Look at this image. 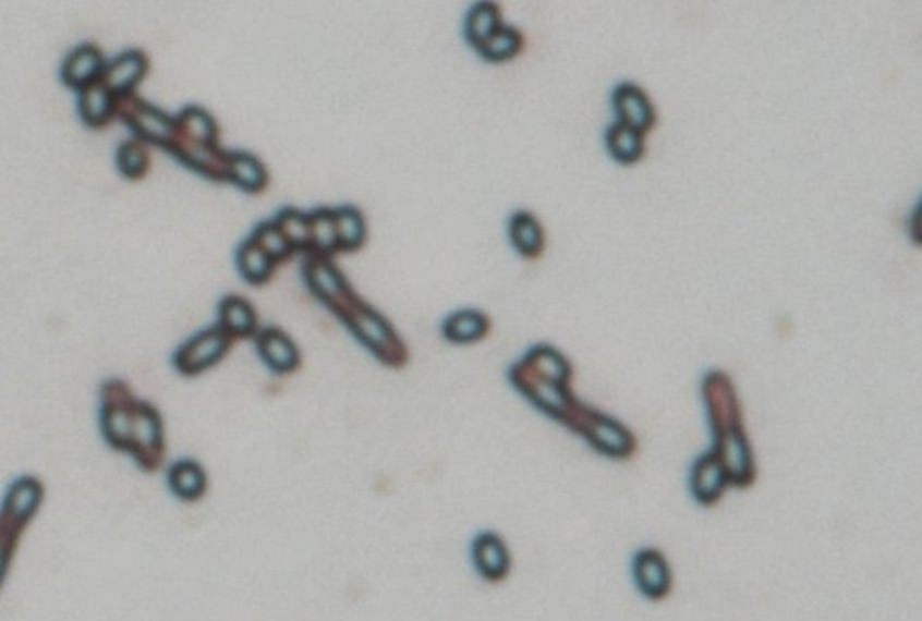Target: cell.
<instances>
[{
    "instance_id": "obj_26",
    "label": "cell",
    "mask_w": 922,
    "mask_h": 621,
    "mask_svg": "<svg viewBox=\"0 0 922 621\" xmlns=\"http://www.w3.org/2000/svg\"><path fill=\"white\" fill-rule=\"evenodd\" d=\"M501 22V9L497 2H477L469 9L464 17V39L466 44L473 45L475 49L486 44L499 28Z\"/></svg>"
},
{
    "instance_id": "obj_17",
    "label": "cell",
    "mask_w": 922,
    "mask_h": 621,
    "mask_svg": "<svg viewBox=\"0 0 922 621\" xmlns=\"http://www.w3.org/2000/svg\"><path fill=\"white\" fill-rule=\"evenodd\" d=\"M44 502V486L37 477H20L15 479L0 504V513H4L9 520L17 522L20 526H28L35 515L39 513Z\"/></svg>"
},
{
    "instance_id": "obj_7",
    "label": "cell",
    "mask_w": 922,
    "mask_h": 621,
    "mask_svg": "<svg viewBox=\"0 0 922 621\" xmlns=\"http://www.w3.org/2000/svg\"><path fill=\"white\" fill-rule=\"evenodd\" d=\"M129 453L135 458L138 468L156 471L165 460V426L158 409L147 402L137 400L135 415H133V433Z\"/></svg>"
},
{
    "instance_id": "obj_15",
    "label": "cell",
    "mask_w": 922,
    "mask_h": 621,
    "mask_svg": "<svg viewBox=\"0 0 922 621\" xmlns=\"http://www.w3.org/2000/svg\"><path fill=\"white\" fill-rule=\"evenodd\" d=\"M471 560L480 577L488 583H499L511 573V553L499 534H477L471 545Z\"/></svg>"
},
{
    "instance_id": "obj_30",
    "label": "cell",
    "mask_w": 922,
    "mask_h": 621,
    "mask_svg": "<svg viewBox=\"0 0 922 621\" xmlns=\"http://www.w3.org/2000/svg\"><path fill=\"white\" fill-rule=\"evenodd\" d=\"M335 223H337V239H339V252H356L365 245L367 239V223L363 214L352 207L343 205L332 209Z\"/></svg>"
},
{
    "instance_id": "obj_24",
    "label": "cell",
    "mask_w": 922,
    "mask_h": 621,
    "mask_svg": "<svg viewBox=\"0 0 922 621\" xmlns=\"http://www.w3.org/2000/svg\"><path fill=\"white\" fill-rule=\"evenodd\" d=\"M229 181L247 194H260L269 185V173L254 154L229 151Z\"/></svg>"
},
{
    "instance_id": "obj_20",
    "label": "cell",
    "mask_w": 922,
    "mask_h": 621,
    "mask_svg": "<svg viewBox=\"0 0 922 621\" xmlns=\"http://www.w3.org/2000/svg\"><path fill=\"white\" fill-rule=\"evenodd\" d=\"M493 321L486 313L477 309H462L452 313L444 321V337L454 345H473L490 334Z\"/></svg>"
},
{
    "instance_id": "obj_22",
    "label": "cell",
    "mask_w": 922,
    "mask_h": 621,
    "mask_svg": "<svg viewBox=\"0 0 922 621\" xmlns=\"http://www.w3.org/2000/svg\"><path fill=\"white\" fill-rule=\"evenodd\" d=\"M218 326L232 341L252 339L258 334V315L245 299L227 296L218 307Z\"/></svg>"
},
{
    "instance_id": "obj_32",
    "label": "cell",
    "mask_w": 922,
    "mask_h": 621,
    "mask_svg": "<svg viewBox=\"0 0 922 621\" xmlns=\"http://www.w3.org/2000/svg\"><path fill=\"white\" fill-rule=\"evenodd\" d=\"M274 223L279 228V232L283 234V239L290 243V247L294 252L310 254L312 230H310V216L307 214L292 209V207H286L274 218Z\"/></svg>"
},
{
    "instance_id": "obj_29",
    "label": "cell",
    "mask_w": 922,
    "mask_h": 621,
    "mask_svg": "<svg viewBox=\"0 0 922 621\" xmlns=\"http://www.w3.org/2000/svg\"><path fill=\"white\" fill-rule=\"evenodd\" d=\"M175 118H178L180 134L187 141L203 143V145H220V126L205 109L185 107L184 111Z\"/></svg>"
},
{
    "instance_id": "obj_27",
    "label": "cell",
    "mask_w": 922,
    "mask_h": 621,
    "mask_svg": "<svg viewBox=\"0 0 922 621\" xmlns=\"http://www.w3.org/2000/svg\"><path fill=\"white\" fill-rule=\"evenodd\" d=\"M169 488L180 500L196 502L207 491V473L194 460H180L169 468Z\"/></svg>"
},
{
    "instance_id": "obj_19",
    "label": "cell",
    "mask_w": 922,
    "mask_h": 621,
    "mask_svg": "<svg viewBox=\"0 0 922 621\" xmlns=\"http://www.w3.org/2000/svg\"><path fill=\"white\" fill-rule=\"evenodd\" d=\"M77 109L82 122L98 131L118 118V98L98 82L77 92Z\"/></svg>"
},
{
    "instance_id": "obj_11",
    "label": "cell",
    "mask_w": 922,
    "mask_h": 621,
    "mask_svg": "<svg viewBox=\"0 0 922 621\" xmlns=\"http://www.w3.org/2000/svg\"><path fill=\"white\" fill-rule=\"evenodd\" d=\"M611 107L616 111V122L638 131V133H652L658 122V111L650 98L646 89L638 84L624 82L616 86L611 94Z\"/></svg>"
},
{
    "instance_id": "obj_18",
    "label": "cell",
    "mask_w": 922,
    "mask_h": 621,
    "mask_svg": "<svg viewBox=\"0 0 922 621\" xmlns=\"http://www.w3.org/2000/svg\"><path fill=\"white\" fill-rule=\"evenodd\" d=\"M256 348L263 362L277 375H290L301 366V354L294 341L279 328L258 330Z\"/></svg>"
},
{
    "instance_id": "obj_2",
    "label": "cell",
    "mask_w": 922,
    "mask_h": 621,
    "mask_svg": "<svg viewBox=\"0 0 922 621\" xmlns=\"http://www.w3.org/2000/svg\"><path fill=\"white\" fill-rule=\"evenodd\" d=\"M339 319L354 332V337L375 355L379 362L392 368H401L410 362V350L405 341L395 332L390 321L361 299H356Z\"/></svg>"
},
{
    "instance_id": "obj_4",
    "label": "cell",
    "mask_w": 922,
    "mask_h": 621,
    "mask_svg": "<svg viewBox=\"0 0 922 621\" xmlns=\"http://www.w3.org/2000/svg\"><path fill=\"white\" fill-rule=\"evenodd\" d=\"M571 433L582 437L597 453L609 460H631L638 453V437L633 430L595 406L584 409Z\"/></svg>"
},
{
    "instance_id": "obj_10",
    "label": "cell",
    "mask_w": 922,
    "mask_h": 621,
    "mask_svg": "<svg viewBox=\"0 0 922 621\" xmlns=\"http://www.w3.org/2000/svg\"><path fill=\"white\" fill-rule=\"evenodd\" d=\"M631 577L638 592L652 602H663L674 589V571L667 556L656 547L640 549L631 560Z\"/></svg>"
},
{
    "instance_id": "obj_3",
    "label": "cell",
    "mask_w": 922,
    "mask_h": 621,
    "mask_svg": "<svg viewBox=\"0 0 922 621\" xmlns=\"http://www.w3.org/2000/svg\"><path fill=\"white\" fill-rule=\"evenodd\" d=\"M509 381L533 406H537L544 415L553 417L554 422L562 424L565 428H571L573 422L580 417L582 409L586 406L582 400L573 397L569 383L544 379L522 362H515L511 366Z\"/></svg>"
},
{
    "instance_id": "obj_21",
    "label": "cell",
    "mask_w": 922,
    "mask_h": 621,
    "mask_svg": "<svg viewBox=\"0 0 922 621\" xmlns=\"http://www.w3.org/2000/svg\"><path fill=\"white\" fill-rule=\"evenodd\" d=\"M509 239L515 252L526 260H537L546 249V230L529 211H518L511 216Z\"/></svg>"
},
{
    "instance_id": "obj_13",
    "label": "cell",
    "mask_w": 922,
    "mask_h": 621,
    "mask_svg": "<svg viewBox=\"0 0 922 621\" xmlns=\"http://www.w3.org/2000/svg\"><path fill=\"white\" fill-rule=\"evenodd\" d=\"M169 154H173L180 162H184L187 169L196 171L203 178L211 179V181H229V151L222 149L220 145L192 143L180 134L173 147L169 149Z\"/></svg>"
},
{
    "instance_id": "obj_1",
    "label": "cell",
    "mask_w": 922,
    "mask_h": 621,
    "mask_svg": "<svg viewBox=\"0 0 922 621\" xmlns=\"http://www.w3.org/2000/svg\"><path fill=\"white\" fill-rule=\"evenodd\" d=\"M701 399L712 428V451L727 471L731 488H752L759 479L756 455L750 443L738 388L725 370H709L701 381Z\"/></svg>"
},
{
    "instance_id": "obj_14",
    "label": "cell",
    "mask_w": 922,
    "mask_h": 621,
    "mask_svg": "<svg viewBox=\"0 0 922 621\" xmlns=\"http://www.w3.org/2000/svg\"><path fill=\"white\" fill-rule=\"evenodd\" d=\"M149 71V58L141 49H129L113 60H107L100 84L118 100L133 96Z\"/></svg>"
},
{
    "instance_id": "obj_5",
    "label": "cell",
    "mask_w": 922,
    "mask_h": 621,
    "mask_svg": "<svg viewBox=\"0 0 922 621\" xmlns=\"http://www.w3.org/2000/svg\"><path fill=\"white\" fill-rule=\"evenodd\" d=\"M118 118L131 129L141 143L171 149L180 136L178 118L165 113L151 102L138 98L137 94L118 100Z\"/></svg>"
},
{
    "instance_id": "obj_31",
    "label": "cell",
    "mask_w": 922,
    "mask_h": 621,
    "mask_svg": "<svg viewBox=\"0 0 922 621\" xmlns=\"http://www.w3.org/2000/svg\"><path fill=\"white\" fill-rule=\"evenodd\" d=\"M310 216V230H312V247L310 254L312 256H323V258H332L335 254H339V239H337V223H335V214L332 209L320 207Z\"/></svg>"
},
{
    "instance_id": "obj_8",
    "label": "cell",
    "mask_w": 922,
    "mask_h": 621,
    "mask_svg": "<svg viewBox=\"0 0 922 621\" xmlns=\"http://www.w3.org/2000/svg\"><path fill=\"white\" fill-rule=\"evenodd\" d=\"M232 343L234 341L231 337L216 324L214 328H207L187 339L173 355V366L184 377H196L222 362L231 352Z\"/></svg>"
},
{
    "instance_id": "obj_12",
    "label": "cell",
    "mask_w": 922,
    "mask_h": 621,
    "mask_svg": "<svg viewBox=\"0 0 922 621\" xmlns=\"http://www.w3.org/2000/svg\"><path fill=\"white\" fill-rule=\"evenodd\" d=\"M689 488H691L694 502L707 509L716 507L725 498L727 489L731 488L727 471L712 449L694 460L691 477H689Z\"/></svg>"
},
{
    "instance_id": "obj_25",
    "label": "cell",
    "mask_w": 922,
    "mask_h": 621,
    "mask_svg": "<svg viewBox=\"0 0 922 621\" xmlns=\"http://www.w3.org/2000/svg\"><path fill=\"white\" fill-rule=\"evenodd\" d=\"M520 362L526 364L535 375L556 383H571L573 379L571 362L550 345H535Z\"/></svg>"
},
{
    "instance_id": "obj_33",
    "label": "cell",
    "mask_w": 922,
    "mask_h": 621,
    "mask_svg": "<svg viewBox=\"0 0 922 621\" xmlns=\"http://www.w3.org/2000/svg\"><path fill=\"white\" fill-rule=\"evenodd\" d=\"M524 49V35L513 26H501L488 41L477 47L486 62H508Z\"/></svg>"
},
{
    "instance_id": "obj_36",
    "label": "cell",
    "mask_w": 922,
    "mask_h": 621,
    "mask_svg": "<svg viewBox=\"0 0 922 621\" xmlns=\"http://www.w3.org/2000/svg\"><path fill=\"white\" fill-rule=\"evenodd\" d=\"M24 533V526L9 520L4 513H0V589L4 585V579L9 575L11 562L15 558L20 536Z\"/></svg>"
},
{
    "instance_id": "obj_35",
    "label": "cell",
    "mask_w": 922,
    "mask_h": 621,
    "mask_svg": "<svg viewBox=\"0 0 922 621\" xmlns=\"http://www.w3.org/2000/svg\"><path fill=\"white\" fill-rule=\"evenodd\" d=\"M276 265H281L286 260L292 258L294 249L290 247V243L283 239V234L279 232L274 220L271 222L258 223L250 236Z\"/></svg>"
},
{
    "instance_id": "obj_9",
    "label": "cell",
    "mask_w": 922,
    "mask_h": 621,
    "mask_svg": "<svg viewBox=\"0 0 922 621\" xmlns=\"http://www.w3.org/2000/svg\"><path fill=\"white\" fill-rule=\"evenodd\" d=\"M303 277H305L310 290L337 317L359 299L356 292L345 281V277L341 275V270L335 267L332 258L307 254V260L303 265Z\"/></svg>"
},
{
    "instance_id": "obj_16",
    "label": "cell",
    "mask_w": 922,
    "mask_h": 621,
    "mask_svg": "<svg viewBox=\"0 0 922 621\" xmlns=\"http://www.w3.org/2000/svg\"><path fill=\"white\" fill-rule=\"evenodd\" d=\"M105 66H107V60H105V53L100 51V47L93 44L80 45L62 62L60 77H62V84L66 88L82 92V89L100 82Z\"/></svg>"
},
{
    "instance_id": "obj_28",
    "label": "cell",
    "mask_w": 922,
    "mask_h": 621,
    "mask_svg": "<svg viewBox=\"0 0 922 621\" xmlns=\"http://www.w3.org/2000/svg\"><path fill=\"white\" fill-rule=\"evenodd\" d=\"M236 267L250 285H265L271 281L277 265L252 239H245L236 252Z\"/></svg>"
},
{
    "instance_id": "obj_6",
    "label": "cell",
    "mask_w": 922,
    "mask_h": 621,
    "mask_svg": "<svg viewBox=\"0 0 922 621\" xmlns=\"http://www.w3.org/2000/svg\"><path fill=\"white\" fill-rule=\"evenodd\" d=\"M137 400L120 379H111L100 388V433L116 451L129 453Z\"/></svg>"
},
{
    "instance_id": "obj_23",
    "label": "cell",
    "mask_w": 922,
    "mask_h": 621,
    "mask_svg": "<svg viewBox=\"0 0 922 621\" xmlns=\"http://www.w3.org/2000/svg\"><path fill=\"white\" fill-rule=\"evenodd\" d=\"M605 147L618 165L633 167L646 156V134L638 133L620 122H614L605 131Z\"/></svg>"
},
{
    "instance_id": "obj_34",
    "label": "cell",
    "mask_w": 922,
    "mask_h": 621,
    "mask_svg": "<svg viewBox=\"0 0 922 621\" xmlns=\"http://www.w3.org/2000/svg\"><path fill=\"white\" fill-rule=\"evenodd\" d=\"M116 162H118V171H120L124 178L133 179V181L145 178V175H147V171H149V165H151V160H149V151H147L145 143H141L137 138L124 141V143L118 147Z\"/></svg>"
}]
</instances>
